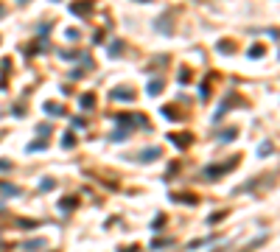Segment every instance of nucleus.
Segmentation results:
<instances>
[{
  "instance_id": "aec40b11",
  "label": "nucleus",
  "mask_w": 280,
  "mask_h": 252,
  "mask_svg": "<svg viewBox=\"0 0 280 252\" xmlns=\"http://www.w3.org/2000/svg\"><path fill=\"white\" fill-rule=\"evenodd\" d=\"M39 149H45V140H37V143L28 146V151H39Z\"/></svg>"
},
{
  "instance_id": "cd10ccee",
  "label": "nucleus",
  "mask_w": 280,
  "mask_h": 252,
  "mask_svg": "<svg viewBox=\"0 0 280 252\" xmlns=\"http://www.w3.org/2000/svg\"><path fill=\"white\" fill-rule=\"evenodd\" d=\"M54 3H59V0H54Z\"/></svg>"
},
{
  "instance_id": "6e6552de",
  "label": "nucleus",
  "mask_w": 280,
  "mask_h": 252,
  "mask_svg": "<svg viewBox=\"0 0 280 252\" xmlns=\"http://www.w3.org/2000/svg\"><path fill=\"white\" fill-rule=\"evenodd\" d=\"M123 51V45H121V39H112V45H110V56H118Z\"/></svg>"
},
{
  "instance_id": "4be33fe9",
  "label": "nucleus",
  "mask_w": 280,
  "mask_h": 252,
  "mask_svg": "<svg viewBox=\"0 0 280 252\" xmlns=\"http://www.w3.org/2000/svg\"><path fill=\"white\" fill-rule=\"evenodd\" d=\"M168 244H171V241H166V238H157L154 244H151V247H154V250H160V247H168Z\"/></svg>"
},
{
  "instance_id": "1a4fd4ad",
  "label": "nucleus",
  "mask_w": 280,
  "mask_h": 252,
  "mask_svg": "<svg viewBox=\"0 0 280 252\" xmlns=\"http://www.w3.org/2000/svg\"><path fill=\"white\" fill-rule=\"evenodd\" d=\"M246 54H249V59H258V56H263V45H252V48H249V51H246Z\"/></svg>"
},
{
  "instance_id": "20e7f679",
  "label": "nucleus",
  "mask_w": 280,
  "mask_h": 252,
  "mask_svg": "<svg viewBox=\"0 0 280 252\" xmlns=\"http://www.w3.org/2000/svg\"><path fill=\"white\" fill-rule=\"evenodd\" d=\"M154 28H160L163 34H171V28H174V25H171V14H163L160 23H154Z\"/></svg>"
},
{
  "instance_id": "9b49d317",
  "label": "nucleus",
  "mask_w": 280,
  "mask_h": 252,
  "mask_svg": "<svg viewBox=\"0 0 280 252\" xmlns=\"http://www.w3.org/2000/svg\"><path fill=\"white\" fill-rule=\"evenodd\" d=\"M224 218V210H216V213H210V218H207V224H219Z\"/></svg>"
},
{
  "instance_id": "4468645a",
  "label": "nucleus",
  "mask_w": 280,
  "mask_h": 252,
  "mask_svg": "<svg viewBox=\"0 0 280 252\" xmlns=\"http://www.w3.org/2000/svg\"><path fill=\"white\" fill-rule=\"evenodd\" d=\"M160 90H163V84H160V81H151V84H149V95H157Z\"/></svg>"
},
{
  "instance_id": "f257e3e1",
  "label": "nucleus",
  "mask_w": 280,
  "mask_h": 252,
  "mask_svg": "<svg viewBox=\"0 0 280 252\" xmlns=\"http://www.w3.org/2000/svg\"><path fill=\"white\" fill-rule=\"evenodd\" d=\"M235 165V160L233 162H227V165H207V168H202V177H207V180H216L219 174H227L230 168Z\"/></svg>"
},
{
  "instance_id": "412c9836",
  "label": "nucleus",
  "mask_w": 280,
  "mask_h": 252,
  "mask_svg": "<svg viewBox=\"0 0 280 252\" xmlns=\"http://www.w3.org/2000/svg\"><path fill=\"white\" fill-rule=\"evenodd\" d=\"M163 224H166V218H163V216H157L154 221H151V227H154V230H160V227H163Z\"/></svg>"
},
{
  "instance_id": "2eb2a0df",
  "label": "nucleus",
  "mask_w": 280,
  "mask_h": 252,
  "mask_svg": "<svg viewBox=\"0 0 280 252\" xmlns=\"http://www.w3.org/2000/svg\"><path fill=\"white\" fill-rule=\"evenodd\" d=\"M62 146H65V149L76 146V138H73V135H65V138H62Z\"/></svg>"
},
{
  "instance_id": "7ed1b4c3",
  "label": "nucleus",
  "mask_w": 280,
  "mask_h": 252,
  "mask_svg": "<svg viewBox=\"0 0 280 252\" xmlns=\"http://www.w3.org/2000/svg\"><path fill=\"white\" fill-rule=\"evenodd\" d=\"M112 101H134V90H112Z\"/></svg>"
},
{
  "instance_id": "9d476101",
  "label": "nucleus",
  "mask_w": 280,
  "mask_h": 252,
  "mask_svg": "<svg viewBox=\"0 0 280 252\" xmlns=\"http://www.w3.org/2000/svg\"><path fill=\"white\" fill-rule=\"evenodd\" d=\"M81 109H90V107H93V104H95V98H93V95H81Z\"/></svg>"
},
{
  "instance_id": "dca6fc26",
  "label": "nucleus",
  "mask_w": 280,
  "mask_h": 252,
  "mask_svg": "<svg viewBox=\"0 0 280 252\" xmlns=\"http://www.w3.org/2000/svg\"><path fill=\"white\" fill-rule=\"evenodd\" d=\"M54 180H42V182H39V191H54Z\"/></svg>"
},
{
  "instance_id": "f03ea898",
  "label": "nucleus",
  "mask_w": 280,
  "mask_h": 252,
  "mask_svg": "<svg viewBox=\"0 0 280 252\" xmlns=\"http://www.w3.org/2000/svg\"><path fill=\"white\" fill-rule=\"evenodd\" d=\"M90 9H93V3H90V0H76V3H70V14H76V17L90 14Z\"/></svg>"
},
{
  "instance_id": "ddd939ff",
  "label": "nucleus",
  "mask_w": 280,
  "mask_h": 252,
  "mask_svg": "<svg viewBox=\"0 0 280 252\" xmlns=\"http://www.w3.org/2000/svg\"><path fill=\"white\" fill-rule=\"evenodd\" d=\"M171 140H174L177 146H188V143H190V138H188V135H185V138H179V135H171Z\"/></svg>"
},
{
  "instance_id": "39448f33",
  "label": "nucleus",
  "mask_w": 280,
  "mask_h": 252,
  "mask_svg": "<svg viewBox=\"0 0 280 252\" xmlns=\"http://www.w3.org/2000/svg\"><path fill=\"white\" fill-rule=\"evenodd\" d=\"M45 112H48V115H54V118H59V115H65V109H62L59 104L48 101V104H45Z\"/></svg>"
},
{
  "instance_id": "393cba45",
  "label": "nucleus",
  "mask_w": 280,
  "mask_h": 252,
  "mask_svg": "<svg viewBox=\"0 0 280 252\" xmlns=\"http://www.w3.org/2000/svg\"><path fill=\"white\" fill-rule=\"evenodd\" d=\"M9 168H11V162H9V160H0V171H9Z\"/></svg>"
},
{
  "instance_id": "b1692460",
  "label": "nucleus",
  "mask_w": 280,
  "mask_h": 252,
  "mask_svg": "<svg viewBox=\"0 0 280 252\" xmlns=\"http://www.w3.org/2000/svg\"><path fill=\"white\" fill-rule=\"evenodd\" d=\"M163 115H166V118H171V121L177 118V112H174V107H166V109H163Z\"/></svg>"
},
{
  "instance_id": "423d86ee",
  "label": "nucleus",
  "mask_w": 280,
  "mask_h": 252,
  "mask_svg": "<svg viewBox=\"0 0 280 252\" xmlns=\"http://www.w3.org/2000/svg\"><path fill=\"white\" fill-rule=\"evenodd\" d=\"M160 157V149H146L143 154H140V160L143 162H151V160H157Z\"/></svg>"
},
{
  "instance_id": "f8f14e48",
  "label": "nucleus",
  "mask_w": 280,
  "mask_h": 252,
  "mask_svg": "<svg viewBox=\"0 0 280 252\" xmlns=\"http://www.w3.org/2000/svg\"><path fill=\"white\" fill-rule=\"evenodd\" d=\"M37 135H39V138H48V135H51V126H48V124H39V126H37Z\"/></svg>"
},
{
  "instance_id": "a878e982",
  "label": "nucleus",
  "mask_w": 280,
  "mask_h": 252,
  "mask_svg": "<svg viewBox=\"0 0 280 252\" xmlns=\"http://www.w3.org/2000/svg\"><path fill=\"white\" fill-rule=\"evenodd\" d=\"M3 14H6V9H3V6H0V17H3Z\"/></svg>"
},
{
  "instance_id": "bb28decb",
  "label": "nucleus",
  "mask_w": 280,
  "mask_h": 252,
  "mask_svg": "<svg viewBox=\"0 0 280 252\" xmlns=\"http://www.w3.org/2000/svg\"><path fill=\"white\" fill-rule=\"evenodd\" d=\"M20 3H28V0H20Z\"/></svg>"
},
{
  "instance_id": "a211bd4d",
  "label": "nucleus",
  "mask_w": 280,
  "mask_h": 252,
  "mask_svg": "<svg viewBox=\"0 0 280 252\" xmlns=\"http://www.w3.org/2000/svg\"><path fill=\"white\" fill-rule=\"evenodd\" d=\"M39 247H42V241H28V244H25V250H28V252L39 250Z\"/></svg>"
},
{
  "instance_id": "f3484780",
  "label": "nucleus",
  "mask_w": 280,
  "mask_h": 252,
  "mask_svg": "<svg viewBox=\"0 0 280 252\" xmlns=\"http://www.w3.org/2000/svg\"><path fill=\"white\" fill-rule=\"evenodd\" d=\"M261 157H269V151H272V143H261Z\"/></svg>"
},
{
  "instance_id": "6ab92c4d",
  "label": "nucleus",
  "mask_w": 280,
  "mask_h": 252,
  "mask_svg": "<svg viewBox=\"0 0 280 252\" xmlns=\"http://www.w3.org/2000/svg\"><path fill=\"white\" fill-rule=\"evenodd\" d=\"M219 140H235V129H227V135H219Z\"/></svg>"
},
{
  "instance_id": "5701e85b",
  "label": "nucleus",
  "mask_w": 280,
  "mask_h": 252,
  "mask_svg": "<svg viewBox=\"0 0 280 252\" xmlns=\"http://www.w3.org/2000/svg\"><path fill=\"white\" fill-rule=\"evenodd\" d=\"M219 51H222V54H233V45H230V42H227V45H224V42H219Z\"/></svg>"
},
{
  "instance_id": "0eeeda50",
  "label": "nucleus",
  "mask_w": 280,
  "mask_h": 252,
  "mask_svg": "<svg viewBox=\"0 0 280 252\" xmlns=\"http://www.w3.org/2000/svg\"><path fill=\"white\" fill-rule=\"evenodd\" d=\"M0 194H9V196H17V194H20V188H14V185H6V182H0Z\"/></svg>"
}]
</instances>
